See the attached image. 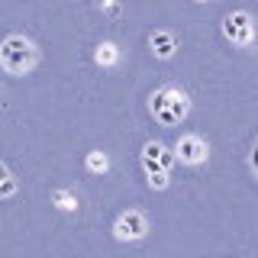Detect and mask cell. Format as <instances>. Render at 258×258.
Here are the masks:
<instances>
[{"label": "cell", "instance_id": "cell-12", "mask_svg": "<svg viewBox=\"0 0 258 258\" xmlns=\"http://www.w3.org/2000/svg\"><path fill=\"white\" fill-rule=\"evenodd\" d=\"M149 187L152 190H165L168 187V171H152L149 174Z\"/></svg>", "mask_w": 258, "mask_h": 258}, {"label": "cell", "instance_id": "cell-4", "mask_svg": "<svg viewBox=\"0 0 258 258\" xmlns=\"http://www.w3.org/2000/svg\"><path fill=\"white\" fill-rule=\"evenodd\" d=\"M145 232H149V220H145L142 210H126L113 223V236L119 242H139V239H145Z\"/></svg>", "mask_w": 258, "mask_h": 258}, {"label": "cell", "instance_id": "cell-3", "mask_svg": "<svg viewBox=\"0 0 258 258\" xmlns=\"http://www.w3.org/2000/svg\"><path fill=\"white\" fill-rule=\"evenodd\" d=\"M223 36H226V42H232V45H239V48L252 45V39H255V20H252V13H245V10L226 13L223 16Z\"/></svg>", "mask_w": 258, "mask_h": 258}, {"label": "cell", "instance_id": "cell-9", "mask_svg": "<svg viewBox=\"0 0 258 258\" xmlns=\"http://www.w3.org/2000/svg\"><path fill=\"white\" fill-rule=\"evenodd\" d=\"M94 58H97V64L110 68V64H116V58H119V48L113 45V42H100V45H97V52H94Z\"/></svg>", "mask_w": 258, "mask_h": 258}, {"label": "cell", "instance_id": "cell-6", "mask_svg": "<svg viewBox=\"0 0 258 258\" xmlns=\"http://www.w3.org/2000/svg\"><path fill=\"white\" fill-rule=\"evenodd\" d=\"M171 165H174V155L168 152V145H161V142H145L142 145V168H145V174L171 171Z\"/></svg>", "mask_w": 258, "mask_h": 258}, {"label": "cell", "instance_id": "cell-5", "mask_svg": "<svg viewBox=\"0 0 258 258\" xmlns=\"http://www.w3.org/2000/svg\"><path fill=\"white\" fill-rule=\"evenodd\" d=\"M174 158L181 161V165H204V161L210 158V145L200 139V136L184 133L181 139L174 142Z\"/></svg>", "mask_w": 258, "mask_h": 258}, {"label": "cell", "instance_id": "cell-13", "mask_svg": "<svg viewBox=\"0 0 258 258\" xmlns=\"http://www.w3.org/2000/svg\"><path fill=\"white\" fill-rule=\"evenodd\" d=\"M248 168H252V174L258 177V142L252 145V155H248Z\"/></svg>", "mask_w": 258, "mask_h": 258}, {"label": "cell", "instance_id": "cell-7", "mask_svg": "<svg viewBox=\"0 0 258 258\" xmlns=\"http://www.w3.org/2000/svg\"><path fill=\"white\" fill-rule=\"evenodd\" d=\"M149 48L155 52V58H161V61L174 58V52H177V39H174V32H168V29L152 32V36H149Z\"/></svg>", "mask_w": 258, "mask_h": 258}, {"label": "cell", "instance_id": "cell-8", "mask_svg": "<svg viewBox=\"0 0 258 258\" xmlns=\"http://www.w3.org/2000/svg\"><path fill=\"white\" fill-rule=\"evenodd\" d=\"M52 207H58L61 213H75V210H78V197L71 190H64V187H55L52 190Z\"/></svg>", "mask_w": 258, "mask_h": 258}, {"label": "cell", "instance_id": "cell-2", "mask_svg": "<svg viewBox=\"0 0 258 258\" xmlns=\"http://www.w3.org/2000/svg\"><path fill=\"white\" fill-rule=\"evenodd\" d=\"M149 110L161 126H181L184 116L190 113V97L181 87H158L149 97Z\"/></svg>", "mask_w": 258, "mask_h": 258}, {"label": "cell", "instance_id": "cell-10", "mask_svg": "<svg viewBox=\"0 0 258 258\" xmlns=\"http://www.w3.org/2000/svg\"><path fill=\"white\" fill-rule=\"evenodd\" d=\"M84 165H87V171H91V174H103V171H107V168H110V158L103 155L100 149H94V152H87Z\"/></svg>", "mask_w": 258, "mask_h": 258}, {"label": "cell", "instance_id": "cell-14", "mask_svg": "<svg viewBox=\"0 0 258 258\" xmlns=\"http://www.w3.org/2000/svg\"><path fill=\"white\" fill-rule=\"evenodd\" d=\"M100 7H103V10H107L110 16H116V13H119V4H116V0H100Z\"/></svg>", "mask_w": 258, "mask_h": 258}, {"label": "cell", "instance_id": "cell-1", "mask_svg": "<svg viewBox=\"0 0 258 258\" xmlns=\"http://www.w3.org/2000/svg\"><path fill=\"white\" fill-rule=\"evenodd\" d=\"M39 61V48L32 42L29 36H23V32H10V36L0 42V68L7 71V75H29L32 68H36Z\"/></svg>", "mask_w": 258, "mask_h": 258}, {"label": "cell", "instance_id": "cell-15", "mask_svg": "<svg viewBox=\"0 0 258 258\" xmlns=\"http://www.w3.org/2000/svg\"><path fill=\"white\" fill-rule=\"evenodd\" d=\"M194 4H207V0H194Z\"/></svg>", "mask_w": 258, "mask_h": 258}, {"label": "cell", "instance_id": "cell-11", "mask_svg": "<svg viewBox=\"0 0 258 258\" xmlns=\"http://www.w3.org/2000/svg\"><path fill=\"white\" fill-rule=\"evenodd\" d=\"M13 194H16V181H13L10 168L0 161V197H13Z\"/></svg>", "mask_w": 258, "mask_h": 258}]
</instances>
